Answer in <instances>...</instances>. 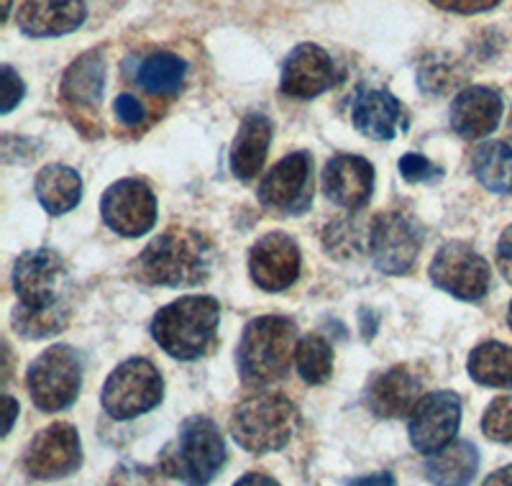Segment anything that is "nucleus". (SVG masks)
Returning a JSON list of instances; mask_svg holds the SVG:
<instances>
[{
  "label": "nucleus",
  "mask_w": 512,
  "mask_h": 486,
  "mask_svg": "<svg viewBox=\"0 0 512 486\" xmlns=\"http://www.w3.org/2000/svg\"><path fill=\"white\" fill-rule=\"evenodd\" d=\"M70 272L64 259L52 249L29 251L13 267V290L18 307L13 313L18 333L47 338L67 328L70 305Z\"/></svg>",
  "instance_id": "f257e3e1"
},
{
  "label": "nucleus",
  "mask_w": 512,
  "mask_h": 486,
  "mask_svg": "<svg viewBox=\"0 0 512 486\" xmlns=\"http://www.w3.org/2000/svg\"><path fill=\"white\" fill-rule=\"evenodd\" d=\"M213 243L198 231L172 228L154 238L136 259L144 282L162 287H198L213 272Z\"/></svg>",
  "instance_id": "f03ea898"
},
{
  "label": "nucleus",
  "mask_w": 512,
  "mask_h": 486,
  "mask_svg": "<svg viewBox=\"0 0 512 486\" xmlns=\"http://www.w3.org/2000/svg\"><path fill=\"white\" fill-rule=\"evenodd\" d=\"M218 318L221 305L213 297H182L154 315L152 336L175 359H200L216 343Z\"/></svg>",
  "instance_id": "7ed1b4c3"
},
{
  "label": "nucleus",
  "mask_w": 512,
  "mask_h": 486,
  "mask_svg": "<svg viewBox=\"0 0 512 486\" xmlns=\"http://www.w3.org/2000/svg\"><path fill=\"white\" fill-rule=\"evenodd\" d=\"M228 453L221 430L210 417H190L162 453V471L185 486H208L223 469Z\"/></svg>",
  "instance_id": "20e7f679"
},
{
  "label": "nucleus",
  "mask_w": 512,
  "mask_h": 486,
  "mask_svg": "<svg viewBox=\"0 0 512 486\" xmlns=\"http://www.w3.org/2000/svg\"><path fill=\"white\" fill-rule=\"evenodd\" d=\"M300 412L285 394H254L239 402L231 415V435L244 451H282L295 435Z\"/></svg>",
  "instance_id": "39448f33"
},
{
  "label": "nucleus",
  "mask_w": 512,
  "mask_h": 486,
  "mask_svg": "<svg viewBox=\"0 0 512 486\" xmlns=\"http://www.w3.org/2000/svg\"><path fill=\"white\" fill-rule=\"evenodd\" d=\"M295 323L280 315H264L246 325L239 346L241 377L251 384L280 382L290 371Z\"/></svg>",
  "instance_id": "423d86ee"
},
{
  "label": "nucleus",
  "mask_w": 512,
  "mask_h": 486,
  "mask_svg": "<svg viewBox=\"0 0 512 486\" xmlns=\"http://www.w3.org/2000/svg\"><path fill=\"white\" fill-rule=\"evenodd\" d=\"M164 382L157 366L146 359H128L103 387V410L113 420H134L162 402Z\"/></svg>",
  "instance_id": "0eeeda50"
},
{
  "label": "nucleus",
  "mask_w": 512,
  "mask_h": 486,
  "mask_svg": "<svg viewBox=\"0 0 512 486\" xmlns=\"http://www.w3.org/2000/svg\"><path fill=\"white\" fill-rule=\"evenodd\" d=\"M29 394L44 412L67 410L77 400L82 384V364L75 348L52 346L31 364Z\"/></svg>",
  "instance_id": "6e6552de"
},
{
  "label": "nucleus",
  "mask_w": 512,
  "mask_h": 486,
  "mask_svg": "<svg viewBox=\"0 0 512 486\" xmlns=\"http://www.w3.org/2000/svg\"><path fill=\"white\" fill-rule=\"evenodd\" d=\"M428 274L438 290L459 300H482L489 290V264L461 241L443 243Z\"/></svg>",
  "instance_id": "1a4fd4ad"
},
{
  "label": "nucleus",
  "mask_w": 512,
  "mask_h": 486,
  "mask_svg": "<svg viewBox=\"0 0 512 486\" xmlns=\"http://www.w3.org/2000/svg\"><path fill=\"white\" fill-rule=\"evenodd\" d=\"M105 226L118 236L139 238L157 223V197L141 180H121L105 190L100 203Z\"/></svg>",
  "instance_id": "9d476101"
},
{
  "label": "nucleus",
  "mask_w": 512,
  "mask_h": 486,
  "mask_svg": "<svg viewBox=\"0 0 512 486\" xmlns=\"http://www.w3.org/2000/svg\"><path fill=\"white\" fill-rule=\"evenodd\" d=\"M80 463V435L70 423H54L36 433L24 456V469L39 481L64 479V476L75 474Z\"/></svg>",
  "instance_id": "9b49d317"
},
{
  "label": "nucleus",
  "mask_w": 512,
  "mask_h": 486,
  "mask_svg": "<svg viewBox=\"0 0 512 486\" xmlns=\"http://www.w3.org/2000/svg\"><path fill=\"white\" fill-rule=\"evenodd\" d=\"M461 425V400L456 392H433L418 402L410 415V443L418 453L433 456L448 443Z\"/></svg>",
  "instance_id": "f8f14e48"
},
{
  "label": "nucleus",
  "mask_w": 512,
  "mask_h": 486,
  "mask_svg": "<svg viewBox=\"0 0 512 486\" xmlns=\"http://www.w3.org/2000/svg\"><path fill=\"white\" fill-rule=\"evenodd\" d=\"M372 259L379 272L405 274L420 254V231L400 213H382L372 223Z\"/></svg>",
  "instance_id": "ddd939ff"
},
{
  "label": "nucleus",
  "mask_w": 512,
  "mask_h": 486,
  "mask_svg": "<svg viewBox=\"0 0 512 486\" xmlns=\"http://www.w3.org/2000/svg\"><path fill=\"white\" fill-rule=\"evenodd\" d=\"M249 272L256 287L282 292L300 277V249L287 233H267L254 243L249 254Z\"/></svg>",
  "instance_id": "4468645a"
},
{
  "label": "nucleus",
  "mask_w": 512,
  "mask_h": 486,
  "mask_svg": "<svg viewBox=\"0 0 512 486\" xmlns=\"http://www.w3.org/2000/svg\"><path fill=\"white\" fill-rule=\"evenodd\" d=\"M310 154L295 151L282 159L259 185V200L262 205L280 213H303L310 205Z\"/></svg>",
  "instance_id": "2eb2a0df"
},
{
  "label": "nucleus",
  "mask_w": 512,
  "mask_h": 486,
  "mask_svg": "<svg viewBox=\"0 0 512 486\" xmlns=\"http://www.w3.org/2000/svg\"><path fill=\"white\" fill-rule=\"evenodd\" d=\"M336 82V67L326 49L318 44H300L290 52L282 67V93L290 98H318Z\"/></svg>",
  "instance_id": "dca6fc26"
},
{
  "label": "nucleus",
  "mask_w": 512,
  "mask_h": 486,
  "mask_svg": "<svg viewBox=\"0 0 512 486\" xmlns=\"http://www.w3.org/2000/svg\"><path fill=\"white\" fill-rule=\"evenodd\" d=\"M374 190V169L367 159L354 154H338L323 169V192L341 208L359 210L369 203Z\"/></svg>",
  "instance_id": "f3484780"
},
{
  "label": "nucleus",
  "mask_w": 512,
  "mask_h": 486,
  "mask_svg": "<svg viewBox=\"0 0 512 486\" xmlns=\"http://www.w3.org/2000/svg\"><path fill=\"white\" fill-rule=\"evenodd\" d=\"M502 118V95L492 87L472 85L456 95L451 105V128L461 139L477 141L489 136Z\"/></svg>",
  "instance_id": "a211bd4d"
},
{
  "label": "nucleus",
  "mask_w": 512,
  "mask_h": 486,
  "mask_svg": "<svg viewBox=\"0 0 512 486\" xmlns=\"http://www.w3.org/2000/svg\"><path fill=\"white\" fill-rule=\"evenodd\" d=\"M88 18L82 0H26L18 11V29L34 39L64 36L80 29Z\"/></svg>",
  "instance_id": "6ab92c4d"
},
{
  "label": "nucleus",
  "mask_w": 512,
  "mask_h": 486,
  "mask_svg": "<svg viewBox=\"0 0 512 486\" xmlns=\"http://www.w3.org/2000/svg\"><path fill=\"white\" fill-rule=\"evenodd\" d=\"M423 387L420 379L415 377L408 366H395V369L384 371L369 384L367 389V405L374 415L387 417V420H400V417L413 415Z\"/></svg>",
  "instance_id": "aec40b11"
},
{
  "label": "nucleus",
  "mask_w": 512,
  "mask_h": 486,
  "mask_svg": "<svg viewBox=\"0 0 512 486\" xmlns=\"http://www.w3.org/2000/svg\"><path fill=\"white\" fill-rule=\"evenodd\" d=\"M354 126L374 141H392L402 123V105L387 90H369L359 95L351 110Z\"/></svg>",
  "instance_id": "412c9836"
},
{
  "label": "nucleus",
  "mask_w": 512,
  "mask_h": 486,
  "mask_svg": "<svg viewBox=\"0 0 512 486\" xmlns=\"http://www.w3.org/2000/svg\"><path fill=\"white\" fill-rule=\"evenodd\" d=\"M272 141V123L267 116H246L231 149V169L239 180L249 182L262 172Z\"/></svg>",
  "instance_id": "4be33fe9"
},
{
  "label": "nucleus",
  "mask_w": 512,
  "mask_h": 486,
  "mask_svg": "<svg viewBox=\"0 0 512 486\" xmlns=\"http://www.w3.org/2000/svg\"><path fill=\"white\" fill-rule=\"evenodd\" d=\"M105 90V59L95 52L82 54L62 77V98L77 108H95Z\"/></svg>",
  "instance_id": "5701e85b"
},
{
  "label": "nucleus",
  "mask_w": 512,
  "mask_h": 486,
  "mask_svg": "<svg viewBox=\"0 0 512 486\" xmlns=\"http://www.w3.org/2000/svg\"><path fill=\"white\" fill-rule=\"evenodd\" d=\"M428 479L436 486H466L472 484L474 474L479 469V453L477 446L466 443V440H456L433 453L428 461Z\"/></svg>",
  "instance_id": "b1692460"
},
{
  "label": "nucleus",
  "mask_w": 512,
  "mask_h": 486,
  "mask_svg": "<svg viewBox=\"0 0 512 486\" xmlns=\"http://www.w3.org/2000/svg\"><path fill=\"white\" fill-rule=\"evenodd\" d=\"M36 197L47 213H70L72 208H77L82 197L80 174L72 167H64V164H49L36 177Z\"/></svg>",
  "instance_id": "393cba45"
},
{
  "label": "nucleus",
  "mask_w": 512,
  "mask_h": 486,
  "mask_svg": "<svg viewBox=\"0 0 512 486\" xmlns=\"http://www.w3.org/2000/svg\"><path fill=\"white\" fill-rule=\"evenodd\" d=\"M472 169L484 190L497 192V195L512 192V146L505 141H489L479 146Z\"/></svg>",
  "instance_id": "a878e982"
},
{
  "label": "nucleus",
  "mask_w": 512,
  "mask_h": 486,
  "mask_svg": "<svg viewBox=\"0 0 512 486\" xmlns=\"http://www.w3.org/2000/svg\"><path fill=\"white\" fill-rule=\"evenodd\" d=\"M469 377L482 387L512 389V348L497 341L474 348L469 356Z\"/></svg>",
  "instance_id": "bb28decb"
},
{
  "label": "nucleus",
  "mask_w": 512,
  "mask_h": 486,
  "mask_svg": "<svg viewBox=\"0 0 512 486\" xmlns=\"http://www.w3.org/2000/svg\"><path fill=\"white\" fill-rule=\"evenodd\" d=\"M185 70V62L177 54H152V57H146L141 62L136 80H139L146 93L169 95L180 90L182 80H185Z\"/></svg>",
  "instance_id": "cd10ccee"
},
{
  "label": "nucleus",
  "mask_w": 512,
  "mask_h": 486,
  "mask_svg": "<svg viewBox=\"0 0 512 486\" xmlns=\"http://www.w3.org/2000/svg\"><path fill=\"white\" fill-rule=\"evenodd\" d=\"M295 364L308 384H326L333 371V348L326 338L305 336L295 346Z\"/></svg>",
  "instance_id": "c85d7f7f"
},
{
  "label": "nucleus",
  "mask_w": 512,
  "mask_h": 486,
  "mask_svg": "<svg viewBox=\"0 0 512 486\" xmlns=\"http://www.w3.org/2000/svg\"><path fill=\"white\" fill-rule=\"evenodd\" d=\"M364 220L344 218L336 220L326 231V251H331L338 259H351L359 256L372 246V226H361Z\"/></svg>",
  "instance_id": "c756f323"
},
{
  "label": "nucleus",
  "mask_w": 512,
  "mask_h": 486,
  "mask_svg": "<svg viewBox=\"0 0 512 486\" xmlns=\"http://www.w3.org/2000/svg\"><path fill=\"white\" fill-rule=\"evenodd\" d=\"M461 82L454 57H425L418 70V85L425 95H443Z\"/></svg>",
  "instance_id": "7c9ffc66"
},
{
  "label": "nucleus",
  "mask_w": 512,
  "mask_h": 486,
  "mask_svg": "<svg viewBox=\"0 0 512 486\" xmlns=\"http://www.w3.org/2000/svg\"><path fill=\"white\" fill-rule=\"evenodd\" d=\"M482 433L495 443H512V394L487 407L482 417Z\"/></svg>",
  "instance_id": "2f4dec72"
},
{
  "label": "nucleus",
  "mask_w": 512,
  "mask_h": 486,
  "mask_svg": "<svg viewBox=\"0 0 512 486\" xmlns=\"http://www.w3.org/2000/svg\"><path fill=\"white\" fill-rule=\"evenodd\" d=\"M400 174L408 182H431L438 180L443 172L438 167H433L425 157H420V154H405L400 159Z\"/></svg>",
  "instance_id": "473e14b6"
},
{
  "label": "nucleus",
  "mask_w": 512,
  "mask_h": 486,
  "mask_svg": "<svg viewBox=\"0 0 512 486\" xmlns=\"http://www.w3.org/2000/svg\"><path fill=\"white\" fill-rule=\"evenodd\" d=\"M111 486H162L159 484L157 474L144 466H121V469L113 474Z\"/></svg>",
  "instance_id": "72a5a7b5"
},
{
  "label": "nucleus",
  "mask_w": 512,
  "mask_h": 486,
  "mask_svg": "<svg viewBox=\"0 0 512 486\" xmlns=\"http://www.w3.org/2000/svg\"><path fill=\"white\" fill-rule=\"evenodd\" d=\"M24 93H26L24 80L16 75L13 67H8L6 64V67H3V105H0V110H3V113H11V110L21 103Z\"/></svg>",
  "instance_id": "f704fd0d"
},
{
  "label": "nucleus",
  "mask_w": 512,
  "mask_h": 486,
  "mask_svg": "<svg viewBox=\"0 0 512 486\" xmlns=\"http://www.w3.org/2000/svg\"><path fill=\"white\" fill-rule=\"evenodd\" d=\"M431 3L451 13H484L500 6V0H431Z\"/></svg>",
  "instance_id": "c9c22d12"
},
{
  "label": "nucleus",
  "mask_w": 512,
  "mask_h": 486,
  "mask_svg": "<svg viewBox=\"0 0 512 486\" xmlns=\"http://www.w3.org/2000/svg\"><path fill=\"white\" fill-rule=\"evenodd\" d=\"M113 110H116L118 121L126 123V126H136V123L144 121V105L134 95H118Z\"/></svg>",
  "instance_id": "e433bc0d"
},
{
  "label": "nucleus",
  "mask_w": 512,
  "mask_h": 486,
  "mask_svg": "<svg viewBox=\"0 0 512 486\" xmlns=\"http://www.w3.org/2000/svg\"><path fill=\"white\" fill-rule=\"evenodd\" d=\"M497 267H500L502 277L512 284V226L505 228L497 243Z\"/></svg>",
  "instance_id": "4c0bfd02"
},
{
  "label": "nucleus",
  "mask_w": 512,
  "mask_h": 486,
  "mask_svg": "<svg viewBox=\"0 0 512 486\" xmlns=\"http://www.w3.org/2000/svg\"><path fill=\"white\" fill-rule=\"evenodd\" d=\"M349 486H395V476L382 471V474L372 476H361V479H354Z\"/></svg>",
  "instance_id": "58836bf2"
},
{
  "label": "nucleus",
  "mask_w": 512,
  "mask_h": 486,
  "mask_svg": "<svg viewBox=\"0 0 512 486\" xmlns=\"http://www.w3.org/2000/svg\"><path fill=\"white\" fill-rule=\"evenodd\" d=\"M233 486H280V481H274L272 476L267 474H246Z\"/></svg>",
  "instance_id": "ea45409f"
},
{
  "label": "nucleus",
  "mask_w": 512,
  "mask_h": 486,
  "mask_svg": "<svg viewBox=\"0 0 512 486\" xmlns=\"http://www.w3.org/2000/svg\"><path fill=\"white\" fill-rule=\"evenodd\" d=\"M484 486H512V466H505V469L495 471L484 481Z\"/></svg>",
  "instance_id": "a19ab883"
},
{
  "label": "nucleus",
  "mask_w": 512,
  "mask_h": 486,
  "mask_svg": "<svg viewBox=\"0 0 512 486\" xmlns=\"http://www.w3.org/2000/svg\"><path fill=\"white\" fill-rule=\"evenodd\" d=\"M3 405H6V425H3V435H8V433H11L13 423H16L18 402L13 400V397H8V394H6V400H3Z\"/></svg>",
  "instance_id": "79ce46f5"
},
{
  "label": "nucleus",
  "mask_w": 512,
  "mask_h": 486,
  "mask_svg": "<svg viewBox=\"0 0 512 486\" xmlns=\"http://www.w3.org/2000/svg\"><path fill=\"white\" fill-rule=\"evenodd\" d=\"M8 13H11V0H3V18H8Z\"/></svg>",
  "instance_id": "37998d69"
},
{
  "label": "nucleus",
  "mask_w": 512,
  "mask_h": 486,
  "mask_svg": "<svg viewBox=\"0 0 512 486\" xmlns=\"http://www.w3.org/2000/svg\"><path fill=\"white\" fill-rule=\"evenodd\" d=\"M507 131H510V136H512V110H510V121H507Z\"/></svg>",
  "instance_id": "c03bdc74"
},
{
  "label": "nucleus",
  "mask_w": 512,
  "mask_h": 486,
  "mask_svg": "<svg viewBox=\"0 0 512 486\" xmlns=\"http://www.w3.org/2000/svg\"><path fill=\"white\" fill-rule=\"evenodd\" d=\"M507 320H510V328H512V302H510V313H507Z\"/></svg>",
  "instance_id": "a18cd8bd"
}]
</instances>
